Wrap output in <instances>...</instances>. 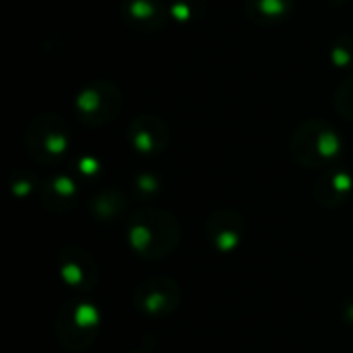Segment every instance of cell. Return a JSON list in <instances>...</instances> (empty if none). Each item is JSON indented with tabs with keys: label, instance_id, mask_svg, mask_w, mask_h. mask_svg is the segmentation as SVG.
I'll return each mask as SVG.
<instances>
[{
	"label": "cell",
	"instance_id": "cell-4",
	"mask_svg": "<svg viewBox=\"0 0 353 353\" xmlns=\"http://www.w3.org/2000/svg\"><path fill=\"white\" fill-rule=\"evenodd\" d=\"M122 21L141 33H155L168 23V6L161 0H124L122 2Z\"/></svg>",
	"mask_w": 353,
	"mask_h": 353
},
{
	"label": "cell",
	"instance_id": "cell-5",
	"mask_svg": "<svg viewBox=\"0 0 353 353\" xmlns=\"http://www.w3.org/2000/svg\"><path fill=\"white\" fill-rule=\"evenodd\" d=\"M128 141L139 153H159L170 141L168 124L159 116L141 114L128 126Z\"/></svg>",
	"mask_w": 353,
	"mask_h": 353
},
{
	"label": "cell",
	"instance_id": "cell-8",
	"mask_svg": "<svg viewBox=\"0 0 353 353\" xmlns=\"http://www.w3.org/2000/svg\"><path fill=\"white\" fill-rule=\"evenodd\" d=\"M335 110L339 116L353 122V77L345 79L335 91Z\"/></svg>",
	"mask_w": 353,
	"mask_h": 353
},
{
	"label": "cell",
	"instance_id": "cell-2",
	"mask_svg": "<svg viewBox=\"0 0 353 353\" xmlns=\"http://www.w3.org/2000/svg\"><path fill=\"white\" fill-rule=\"evenodd\" d=\"M25 147L35 161L50 163L62 157L68 149V126L58 114H37L29 120L23 132Z\"/></svg>",
	"mask_w": 353,
	"mask_h": 353
},
{
	"label": "cell",
	"instance_id": "cell-3",
	"mask_svg": "<svg viewBox=\"0 0 353 353\" xmlns=\"http://www.w3.org/2000/svg\"><path fill=\"white\" fill-rule=\"evenodd\" d=\"M120 110H122V93L118 85L110 81L87 83L74 99V112L79 120L87 126H103L114 118H118Z\"/></svg>",
	"mask_w": 353,
	"mask_h": 353
},
{
	"label": "cell",
	"instance_id": "cell-7",
	"mask_svg": "<svg viewBox=\"0 0 353 353\" xmlns=\"http://www.w3.org/2000/svg\"><path fill=\"white\" fill-rule=\"evenodd\" d=\"M331 62L335 64V68L341 70H353V37L352 35H341L329 54Z\"/></svg>",
	"mask_w": 353,
	"mask_h": 353
},
{
	"label": "cell",
	"instance_id": "cell-9",
	"mask_svg": "<svg viewBox=\"0 0 353 353\" xmlns=\"http://www.w3.org/2000/svg\"><path fill=\"white\" fill-rule=\"evenodd\" d=\"M333 2H337V4H339V2H345V0H333Z\"/></svg>",
	"mask_w": 353,
	"mask_h": 353
},
{
	"label": "cell",
	"instance_id": "cell-6",
	"mask_svg": "<svg viewBox=\"0 0 353 353\" xmlns=\"http://www.w3.org/2000/svg\"><path fill=\"white\" fill-rule=\"evenodd\" d=\"M296 0H246L248 19L259 25H277L292 17Z\"/></svg>",
	"mask_w": 353,
	"mask_h": 353
},
{
	"label": "cell",
	"instance_id": "cell-1",
	"mask_svg": "<svg viewBox=\"0 0 353 353\" xmlns=\"http://www.w3.org/2000/svg\"><path fill=\"white\" fill-rule=\"evenodd\" d=\"M341 147L343 139L337 128L316 118L300 124L292 137L294 157L308 168H321L331 163L341 153Z\"/></svg>",
	"mask_w": 353,
	"mask_h": 353
}]
</instances>
